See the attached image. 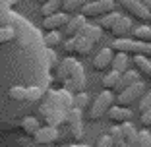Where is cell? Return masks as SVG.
<instances>
[{
  "instance_id": "obj_26",
  "label": "cell",
  "mask_w": 151,
  "mask_h": 147,
  "mask_svg": "<svg viewBox=\"0 0 151 147\" xmlns=\"http://www.w3.org/2000/svg\"><path fill=\"white\" fill-rule=\"evenodd\" d=\"M134 37H136V41H142V43L151 45V25L136 27V29H134Z\"/></svg>"
},
{
  "instance_id": "obj_41",
  "label": "cell",
  "mask_w": 151,
  "mask_h": 147,
  "mask_svg": "<svg viewBox=\"0 0 151 147\" xmlns=\"http://www.w3.org/2000/svg\"><path fill=\"white\" fill-rule=\"evenodd\" d=\"M109 2H114V4H116V2H118V0H109Z\"/></svg>"
},
{
  "instance_id": "obj_13",
  "label": "cell",
  "mask_w": 151,
  "mask_h": 147,
  "mask_svg": "<svg viewBox=\"0 0 151 147\" xmlns=\"http://www.w3.org/2000/svg\"><path fill=\"white\" fill-rule=\"evenodd\" d=\"M85 23H87V19H85L81 14H76V16H72V18L66 22V25L62 27V31H60V33H62V37H66V39H68V37H76Z\"/></svg>"
},
{
  "instance_id": "obj_34",
  "label": "cell",
  "mask_w": 151,
  "mask_h": 147,
  "mask_svg": "<svg viewBox=\"0 0 151 147\" xmlns=\"http://www.w3.org/2000/svg\"><path fill=\"white\" fill-rule=\"evenodd\" d=\"M147 108H151V91H147V93H143L139 97V110L143 112Z\"/></svg>"
},
{
  "instance_id": "obj_25",
  "label": "cell",
  "mask_w": 151,
  "mask_h": 147,
  "mask_svg": "<svg viewBox=\"0 0 151 147\" xmlns=\"http://www.w3.org/2000/svg\"><path fill=\"white\" fill-rule=\"evenodd\" d=\"M41 128V124H39V120L37 118H31V116H27V118H23L22 120V130H23V134L25 136H35V132Z\"/></svg>"
},
{
  "instance_id": "obj_27",
  "label": "cell",
  "mask_w": 151,
  "mask_h": 147,
  "mask_svg": "<svg viewBox=\"0 0 151 147\" xmlns=\"http://www.w3.org/2000/svg\"><path fill=\"white\" fill-rule=\"evenodd\" d=\"M62 43V33L60 31H47V35H45V45H47V49H54V47H58Z\"/></svg>"
},
{
  "instance_id": "obj_29",
  "label": "cell",
  "mask_w": 151,
  "mask_h": 147,
  "mask_svg": "<svg viewBox=\"0 0 151 147\" xmlns=\"http://www.w3.org/2000/svg\"><path fill=\"white\" fill-rule=\"evenodd\" d=\"M41 97H43V89L41 87H29V89H25V101L27 103H37Z\"/></svg>"
},
{
  "instance_id": "obj_11",
  "label": "cell",
  "mask_w": 151,
  "mask_h": 147,
  "mask_svg": "<svg viewBox=\"0 0 151 147\" xmlns=\"http://www.w3.org/2000/svg\"><path fill=\"white\" fill-rule=\"evenodd\" d=\"M64 89L66 91H74V93H81V91H85V85H87V81H85V74H83V68H78V70L74 72V76L70 77V80L64 81Z\"/></svg>"
},
{
  "instance_id": "obj_15",
  "label": "cell",
  "mask_w": 151,
  "mask_h": 147,
  "mask_svg": "<svg viewBox=\"0 0 151 147\" xmlns=\"http://www.w3.org/2000/svg\"><path fill=\"white\" fill-rule=\"evenodd\" d=\"M139 81V74L136 70H126V72H122L120 74V81H118V85H116V89H114V95L116 93H120L122 89H126V87H130V85H134V83H138Z\"/></svg>"
},
{
  "instance_id": "obj_37",
  "label": "cell",
  "mask_w": 151,
  "mask_h": 147,
  "mask_svg": "<svg viewBox=\"0 0 151 147\" xmlns=\"http://www.w3.org/2000/svg\"><path fill=\"white\" fill-rule=\"evenodd\" d=\"M74 45H76V39L74 37H68L66 43H64V50L66 52H74Z\"/></svg>"
},
{
  "instance_id": "obj_8",
  "label": "cell",
  "mask_w": 151,
  "mask_h": 147,
  "mask_svg": "<svg viewBox=\"0 0 151 147\" xmlns=\"http://www.w3.org/2000/svg\"><path fill=\"white\" fill-rule=\"evenodd\" d=\"M68 19H70V16L64 14V12L50 14V16H47V18L43 19V29L45 31H60V29L66 25Z\"/></svg>"
},
{
  "instance_id": "obj_3",
  "label": "cell",
  "mask_w": 151,
  "mask_h": 147,
  "mask_svg": "<svg viewBox=\"0 0 151 147\" xmlns=\"http://www.w3.org/2000/svg\"><path fill=\"white\" fill-rule=\"evenodd\" d=\"M116 6L114 2H109V0H93V2H85L83 8L80 10V14L83 16L85 19H95V18H103L107 14L114 12Z\"/></svg>"
},
{
  "instance_id": "obj_22",
  "label": "cell",
  "mask_w": 151,
  "mask_h": 147,
  "mask_svg": "<svg viewBox=\"0 0 151 147\" xmlns=\"http://www.w3.org/2000/svg\"><path fill=\"white\" fill-rule=\"evenodd\" d=\"M120 18H122V16H120V14L114 10V12H111V14H107V16L99 18L101 22H99V25H97V27L101 29V31H111V29H112V25H114V23L118 22Z\"/></svg>"
},
{
  "instance_id": "obj_9",
  "label": "cell",
  "mask_w": 151,
  "mask_h": 147,
  "mask_svg": "<svg viewBox=\"0 0 151 147\" xmlns=\"http://www.w3.org/2000/svg\"><path fill=\"white\" fill-rule=\"evenodd\" d=\"M105 116H107L112 124H126V122H132V110H130L128 107H116V105H112Z\"/></svg>"
},
{
  "instance_id": "obj_12",
  "label": "cell",
  "mask_w": 151,
  "mask_h": 147,
  "mask_svg": "<svg viewBox=\"0 0 151 147\" xmlns=\"http://www.w3.org/2000/svg\"><path fill=\"white\" fill-rule=\"evenodd\" d=\"M112 56H114V50H112L111 47L101 49L97 54H95V58H93V70L95 72H103V70H107V68H111Z\"/></svg>"
},
{
  "instance_id": "obj_31",
  "label": "cell",
  "mask_w": 151,
  "mask_h": 147,
  "mask_svg": "<svg viewBox=\"0 0 151 147\" xmlns=\"http://www.w3.org/2000/svg\"><path fill=\"white\" fill-rule=\"evenodd\" d=\"M138 147H151V132L143 128L138 132Z\"/></svg>"
},
{
  "instance_id": "obj_38",
  "label": "cell",
  "mask_w": 151,
  "mask_h": 147,
  "mask_svg": "<svg viewBox=\"0 0 151 147\" xmlns=\"http://www.w3.org/2000/svg\"><path fill=\"white\" fill-rule=\"evenodd\" d=\"M112 147H132V145H130V143H126L124 139H120V141H116V143H114Z\"/></svg>"
},
{
  "instance_id": "obj_23",
  "label": "cell",
  "mask_w": 151,
  "mask_h": 147,
  "mask_svg": "<svg viewBox=\"0 0 151 147\" xmlns=\"http://www.w3.org/2000/svg\"><path fill=\"white\" fill-rule=\"evenodd\" d=\"M87 0H66L60 8V12L68 14V16H76V14H80V10L83 8V4Z\"/></svg>"
},
{
  "instance_id": "obj_21",
  "label": "cell",
  "mask_w": 151,
  "mask_h": 147,
  "mask_svg": "<svg viewBox=\"0 0 151 147\" xmlns=\"http://www.w3.org/2000/svg\"><path fill=\"white\" fill-rule=\"evenodd\" d=\"M118 81H120V74H118V72H114V70H111L107 76L103 77V81H101L103 91H112V93H114V89H116V85H118Z\"/></svg>"
},
{
  "instance_id": "obj_33",
  "label": "cell",
  "mask_w": 151,
  "mask_h": 147,
  "mask_svg": "<svg viewBox=\"0 0 151 147\" xmlns=\"http://www.w3.org/2000/svg\"><path fill=\"white\" fill-rule=\"evenodd\" d=\"M109 136H111V139H112V145H114L116 141H120V139H122V130H120V124H112L111 130H109Z\"/></svg>"
},
{
  "instance_id": "obj_17",
  "label": "cell",
  "mask_w": 151,
  "mask_h": 147,
  "mask_svg": "<svg viewBox=\"0 0 151 147\" xmlns=\"http://www.w3.org/2000/svg\"><path fill=\"white\" fill-rule=\"evenodd\" d=\"M120 130H122V139H124L126 143H130L132 147H138V130L134 128L132 122L120 124Z\"/></svg>"
},
{
  "instance_id": "obj_28",
  "label": "cell",
  "mask_w": 151,
  "mask_h": 147,
  "mask_svg": "<svg viewBox=\"0 0 151 147\" xmlns=\"http://www.w3.org/2000/svg\"><path fill=\"white\" fill-rule=\"evenodd\" d=\"M72 105H74V108H78V110H85V108L89 107V95L85 93V91L76 93V97L72 99Z\"/></svg>"
},
{
  "instance_id": "obj_7",
  "label": "cell",
  "mask_w": 151,
  "mask_h": 147,
  "mask_svg": "<svg viewBox=\"0 0 151 147\" xmlns=\"http://www.w3.org/2000/svg\"><path fill=\"white\" fill-rule=\"evenodd\" d=\"M58 138H60V134H58V128H54V126H43V128H39L35 132V136H33L35 143H39V145H50V143H54Z\"/></svg>"
},
{
  "instance_id": "obj_18",
  "label": "cell",
  "mask_w": 151,
  "mask_h": 147,
  "mask_svg": "<svg viewBox=\"0 0 151 147\" xmlns=\"http://www.w3.org/2000/svg\"><path fill=\"white\" fill-rule=\"evenodd\" d=\"M111 68L114 72H118V74H122V72H126L130 68V56L126 52H116L114 56H112V62H111Z\"/></svg>"
},
{
  "instance_id": "obj_43",
  "label": "cell",
  "mask_w": 151,
  "mask_h": 147,
  "mask_svg": "<svg viewBox=\"0 0 151 147\" xmlns=\"http://www.w3.org/2000/svg\"><path fill=\"white\" fill-rule=\"evenodd\" d=\"M149 23H151V14H149Z\"/></svg>"
},
{
  "instance_id": "obj_20",
  "label": "cell",
  "mask_w": 151,
  "mask_h": 147,
  "mask_svg": "<svg viewBox=\"0 0 151 147\" xmlns=\"http://www.w3.org/2000/svg\"><path fill=\"white\" fill-rule=\"evenodd\" d=\"M101 33H103V31L99 29L97 25L85 23V25L80 29V33H78V35H80V37H85V39H89L91 43H99V41H101Z\"/></svg>"
},
{
  "instance_id": "obj_19",
  "label": "cell",
  "mask_w": 151,
  "mask_h": 147,
  "mask_svg": "<svg viewBox=\"0 0 151 147\" xmlns=\"http://www.w3.org/2000/svg\"><path fill=\"white\" fill-rule=\"evenodd\" d=\"M76 45H74V52L76 54H80V56H87L91 50H93L95 43H91L89 39H85V37H80V35H76Z\"/></svg>"
},
{
  "instance_id": "obj_14",
  "label": "cell",
  "mask_w": 151,
  "mask_h": 147,
  "mask_svg": "<svg viewBox=\"0 0 151 147\" xmlns=\"http://www.w3.org/2000/svg\"><path fill=\"white\" fill-rule=\"evenodd\" d=\"M130 31H132V19L122 16V18L112 25V29L109 33H111L112 37H116V39H126V37L130 35Z\"/></svg>"
},
{
  "instance_id": "obj_42",
  "label": "cell",
  "mask_w": 151,
  "mask_h": 147,
  "mask_svg": "<svg viewBox=\"0 0 151 147\" xmlns=\"http://www.w3.org/2000/svg\"><path fill=\"white\" fill-rule=\"evenodd\" d=\"M39 2H41V4H45V2H47V0H39Z\"/></svg>"
},
{
  "instance_id": "obj_6",
  "label": "cell",
  "mask_w": 151,
  "mask_h": 147,
  "mask_svg": "<svg viewBox=\"0 0 151 147\" xmlns=\"http://www.w3.org/2000/svg\"><path fill=\"white\" fill-rule=\"evenodd\" d=\"M81 112L78 108H70V112L66 114V122L70 124V136L74 141H81L83 138V124H81Z\"/></svg>"
},
{
  "instance_id": "obj_4",
  "label": "cell",
  "mask_w": 151,
  "mask_h": 147,
  "mask_svg": "<svg viewBox=\"0 0 151 147\" xmlns=\"http://www.w3.org/2000/svg\"><path fill=\"white\" fill-rule=\"evenodd\" d=\"M143 93H145V85H143L142 81H138V83H134V85H130V87H126V89H122L120 93H116L114 95V105L116 107H132Z\"/></svg>"
},
{
  "instance_id": "obj_16",
  "label": "cell",
  "mask_w": 151,
  "mask_h": 147,
  "mask_svg": "<svg viewBox=\"0 0 151 147\" xmlns=\"http://www.w3.org/2000/svg\"><path fill=\"white\" fill-rule=\"evenodd\" d=\"M134 66L138 68V74L139 76H143L145 80H151V58L147 56H134Z\"/></svg>"
},
{
  "instance_id": "obj_44",
  "label": "cell",
  "mask_w": 151,
  "mask_h": 147,
  "mask_svg": "<svg viewBox=\"0 0 151 147\" xmlns=\"http://www.w3.org/2000/svg\"><path fill=\"white\" fill-rule=\"evenodd\" d=\"M149 81H151V80H149Z\"/></svg>"
},
{
  "instance_id": "obj_24",
  "label": "cell",
  "mask_w": 151,
  "mask_h": 147,
  "mask_svg": "<svg viewBox=\"0 0 151 147\" xmlns=\"http://www.w3.org/2000/svg\"><path fill=\"white\" fill-rule=\"evenodd\" d=\"M64 2H66V0H47V2L41 6V14H43V18H47V16H50V14L60 12V8H62Z\"/></svg>"
},
{
  "instance_id": "obj_35",
  "label": "cell",
  "mask_w": 151,
  "mask_h": 147,
  "mask_svg": "<svg viewBox=\"0 0 151 147\" xmlns=\"http://www.w3.org/2000/svg\"><path fill=\"white\" fill-rule=\"evenodd\" d=\"M139 124H142L145 130L151 128V108H147V110H143L142 114H139Z\"/></svg>"
},
{
  "instance_id": "obj_39",
  "label": "cell",
  "mask_w": 151,
  "mask_h": 147,
  "mask_svg": "<svg viewBox=\"0 0 151 147\" xmlns=\"http://www.w3.org/2000/svg\"><path fill=\"white\" fill-rule=\"evenodd\" d=\"M66 147H91V145H87V143H81V141H76V143H72V145H66Z\"/></svg>"
},
{
  "instance_id": "obj_30",
  "label": "cell",
  "mask_w": 151,
  "mask_h": 147,
  "mask_svg": "<svg viewBox=\"0 0 151 147\" xmlns=\"http://www.w3.org/2000/svg\"><path fill=\"white\" fill-rule=\"evenodd\" d=\"M14 39H16V31H14L12 27H0V45L10 43Z\"/></svg>"
},
{
  "instance_id": "obj_10",
  "label": "cell",
  "mask_w": 151,
  "mask_h": 147,
  "mask_svg": "<svg viewBox=\"0 0 151 147\" xmlns=\"http://www.w3.org/2000/svg\"><path fill=\"white\" fill-rule=\"evenodd\" d=\"M78 68H80V62H78V60H74V58H64L62 62L58 64V68H56V80L58 81L70 80Z\"/></svg>"
},
{
  "instance_id": "obj_2",
  "label": "cell",
  "mask_w": 151,
  "mask_h": 147,
  "mask_svg": "<svg viewBox=\"0 0 151 147\" xmlns=\"http://www.w3.org/2000/svg\"><path fill=\"white\" fill-rule=\"evenodd\" d=\"M114 105V93L112 91H103L99 93L97 99H93L91 107H89V112H87V120L89 122H97L101 120L103 116L107 114V110Z\"/></svg>"
},
{
  "instance_id": "obj_5",
  "label": "cell",
  "mask_w": 151,
  "mask_h": 147,
  "mask_svg": "<svg viewBox=\"0 0 151 147\" xmlns=\"http://www.w3.org/2000/svg\"><path fill=\"white\" fill-rule=\"evenodd\" d=\"M118 2H120V6L132 16V18L139 19V22H149L151 10L147 8V6H143L139 0H118Z\"/></svg>"
},
{
  "instance_id": "obj_32",
  "label": "cell",
  "mask_w": 151,
  "mask_h": 147,
  "mask_svg": "<svg viewBox=\"0 0 151 147\" xmlns=\"http://www.w3.org/2000/svg\"><path fill=\"white\" fill-rule=\"evenodd\" d=\"M10 99H14V101H19L23 103L25 101V87H12V89L8 91Z\"/></svg>"
},
{
  "instance_id": "obj_36",
  "label": "cell",
  "mask_w": 151,
  "mask_h": 147,
  "mask_svg": "<svg viewBox=\"0 0 151 147\" xmlns=\"http://www.w3.org/2000/svg\"><path fill=\"white\" fill-rule=\"evenodd\" d=\"M95 147H112V139L111 136H101V138L97 139V143H95Z\"/></svg>"
},
{
  "instance_id": "obj_40",
  "label": "cell",
  "mask_w": 151,
  "mask_h": 147,
  "mask_svg": "<svg viewBox=\"0 0 151 147\" xmlns=\"http://www.w3.org/2000/svg\"><path fill=\"white\" fill-rule=\"evenodd\" d=\"M49 58H50V64H52V66H54V64H56V56H54L52 52H49Z\"/></svg>"
},
{
  "instance_id": "obj_1",
  "label": "cell",
  "mask_w": 151,
  "mask_h": 147,
  "mask_svg": "<svg viewBox=\"0 0 151 147\" xmlns=\"http://www.w3.org/2000/svg\"><path fill=\"white\" fill-rule=\"evenodd\" d=\"M112 50H116V52H126L130 56H147L151 58V45H147V43H142V41H136V39H114V43H112L111 47Z\"/></svg>"
}]
</instances>
